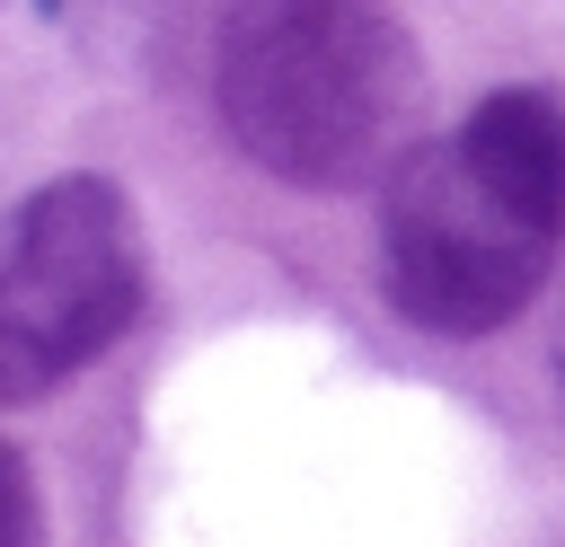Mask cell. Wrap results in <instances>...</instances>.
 I'll return each mask as SVG.
<instances>
[{
	"mask_svg": "<svg viewBox=\"0 0 565 547\" xmlns=\"http://www.w3.org/2000/svg\"><path fill=\"white\" fill-rule=\"evenodd\" d=\"M141 309V221L106 176H53L0 212V406L53 397Z\"/></svg>",
	"mask_w": 565,
	"mask_h": 547,
	"instance_id": "cell-3",
	"label": "cell"
},
{
	"mask_svg": "<svg viewBox=\"0 0 565 547\" xmlns=\"http://www.w3.org/2000/svg\"><path fill=\"white\" fill-rule=\"evenodd\" d=\"M0 547H44V503H35V476L9 441H0Z\"/></svg>",
	"mask_w": 565,
	"mask_h": 547,
	"instance_id": "cell-5",
	"label": "cell"
},
{
	"mask_svg": "<svg viewBox=\"0 0 565 547\" xmlns=\"http://www.w3.org/2000/svg\"><path fill=\"white\" fill-rule=\"evenodd\" d=\"M556 379H565V318H556Z\"/></svg>",
	"mask_w": 565,
	"mask_h": 547,
	"instance_id": "cell-6",
	"label": "cell"
},
{
	"mask_svg": "<svg viewBox=\"0 0 565 547\" xmlns=\"http://www.w3.org/2000/svg\"><path fill=\"white\" fill-rule=\"evenodd\" d=\"M44 9H53V0H44Z\"/></svg>",
	"mask_w": 565,
	"mask_h": 547,
	"instance_id": "cell-7",
	"label": "cell"
},
{
	"mask_svg": "<svg viewBox=\"0 0 565 547\" xmlns=\"http://www.w3.org/2000/svg\"><path fill=\"white\" fill-rule=\"evenodd\" d=\"M565 221L503 185L459 132L415 141L380 194V282L424 335H494L547 282Z\"/></svg>",
	"mask_w": 565,
	"mask_h": 547,
	"instance_id": "cell-2",
	"label": "cell"
},
{
	"mask_svg": "<svg viewBox=\"0 0 565 547\" xmlns=\"http://www.w3.org/2000/svg\"><path fill=\"white\" fill-rule=\"evenodd\" d=\"M459 141H468L503 185H521L547 221H565V97H556V88H494V97L459 124Z\"/></svg>",
	"mask_w": 565,
	"mask_h": 547,
	"instance_id": "cell-4",
	"label": "cell"
},
{
	"mask_svg": "<svg viewBox=\"0 0 565 547\" xmlns=\"http://www.w3.org/2000/svg\"><path fill=\"white\" fill-rule=\"evenodd\" d=\"M221 124L282 185H362L415 150L424 62L380 0H230Z\"/></svg>",
	"mask_w": 565,
	"mask_h": 547,
	"instance_id": "cell-1",
	"label": "cell"
}]
</instances>
